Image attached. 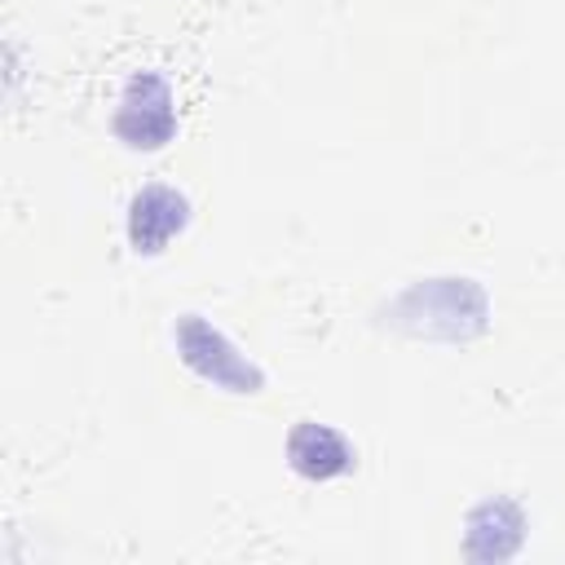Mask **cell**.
<instances>
[{
	"mask_svg": "<svg viewBox=\"0 0 565 565\" xmlns=\"http://www.w3.org/2000/svg\"><path fill=\"white\" fill-rule=\"evenodd\" d=\"M388 327L419 340H477L490 322V300L477 278H415L388 300Z\"/></svg>",
	"mask_w": 565,
	"mask_h": 565,
	"instance_id": "6da1fadb",
	"label": "cell"
},
{
	"mask_svg": "<svg viewBox=\"0 0 565 565\" xmlns=\"http://www.w3.org/2000/svg\"><path fill=\"white\" fill-rule=\"evenodd\" d=\"M168 335H172V349H177L181 366L199 384H207L216 393H230V397H256V393H265V366L221 322H212L207 313H194V309L190 313H177L172 327H168Z\"/></svg>",
	"mask_w": 565,
	"mask_h": 565,
	"instance_id": "7a4b0ae2",
	"label": "cell"
},
{
	"mask_svg": "<svg viewBox=\"0 0 565 565\" xmlns=\"http://www.w3.org/2000/svg\"><path fill=\"white\" fill-rule=\"evenodd\" d=\"M110 132L137 150V154H154L163 146L177 141L181 132V106H177V88L163 71L141 66L124 79L115 110H110Z\"/></svg>",
	"mask_w": 565,
	"mask_h": 565,
	"instance_id": "3957f363",
	"label": "cell"
},
{
	"mask_svg": "<svg viewBox=\"0 0 565 565\" xmlns=\"http://www.w3.org/2000/svg\"><path fill=\"white\" fill-rule=\"evenodd\" d=\"M194 221V203L181 185L172 181H146L132 190L124 207V238L137 256H159L168 252L172 238H181Z\"/></svg>",
	"mask_w": 565,
	"mask_h": 565,
	"instance_id": "277c9868",
	"label": "cell"
},
{
	"mask_svg": "<svg viewBox=\"0 0 565 565\" xmlns=\"http://www.w3.org/2000/svg\"><path fill=\"white\" fill-rule=\"evenodd\" d=\"M282 455L287 468L300 481L327 486V481H344L358 468V446L344 428L327 424V419H296L282 437Z\"/></svg>",
	"mask_w": 565,
	"mask_h": 565,
	"instance_id": "5b68a950",
	"label": "cell"
},
{
	"mask_svg": "<svg viewBox=\"0 0 565 565\" xmlns=\"http://www.w3.org/2000/svg\"><path fill=\"white\" fill-rule=\"evenodd\" d=\"M525 534H530L525 508L516 499H508V494H490V499L468 508L459 552L468 561H486V565L494 561L499 565V561H512L525 547Z\"/></svg>",
	"mask_w": 565,
	"mask_h": 565,
	"instance_id": "8992f818",
	"label": "cell"
}]
</instances>
